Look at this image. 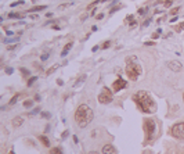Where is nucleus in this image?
Returning <instances> with one entry per match:
<instances>
[{"instance_id":"1","label":"nucleus","mask_w":184,"mask_h":154,"mask_svg":"<svg viewBox=\"0 0 184 154\" xmlns=\"http://www.w3.org/2000/svg\"><path fill=\"white\" fill-rule=\"evenodd\" d=\"M133 100L143 112H147V114L155 112V110H156L155 101L151 97V94L148 93V92H145V90H138L137 93H134Z\"/></svg>"},{"instance_id":"2","label":"nucleus","mask_w":184,"mask_h":154,"mask_svg":"<svg viewBox=\"0 0 184 154\" xmlns=\"http://www.w3.org/2000/svg\"><path fill=\"white\" fill-rule=\"evenodd\" d=\"M93 118H94V112L87 104H80L79 107L76 108L75 121L79 128H86L93 121Z\"/></svg>"},{"instance_id":"3","label":"nucleus","mask_w":184,"mask_h":154,"mask_svg":"<svg viewBox=\"0 0 184 154\" xmlns=\"http://www.w3.org/2000/svg\"><path fill=\"white\" fill-rule=\"evenodd\" d=\"M134 58H127V64H126V74L129 76V79L132 81H137L138 76L141 74V67L136 63H133Z\"/></svg>"},{"instance_id":"4","label":"nucleus","mask_w":184,"mask_h":154,"mask_svg":"<svg viewBox=\"0 0 184 154\" xmlns=\"http://www.w3.org/2000/svg\"><path fill=\"white\" fill-rule=\"evenodd\" d=\"M144 131H145V142H150V140L154 139V135H155L156 131L155 121L154 119H144Z\"/></svg>"},{"instance_id":"5","label":"nucleus","mask_w":184,"mask_h":154,"mask_svg":"<svg viewBox=\"0 0 184 154\" xmlns=\"http://www.w3.org/2000/svg\"><path fill=\"white\" fill-rule=\"evenodd\" d=\"M170 133L172 136H174L176 139L184 140V122H177L170 128Z\"/></svg>"},{"instance_id":"6","label":"nucleus","mask_w":184,"mask_h":154,"mask_svg":"<svg viewBox=\"0 0 184 154\" xmlns=\"http://www.w3.org/2000/svg\"><path fill=\"white\" fill-rule=\"evenodd\" d=\"M98 101L101 104H109L112 101V93L108 88H104L102 93L98 94Z\"/></svg>"},{"instance_id":"7","label":"nucleus","mask_w":184,"mask_h":154,"mask_svg":"<svg viewBox=\"0 0 184 154\" xmlns=\"http://www.w3.org/2000/svg\"><path fill=\"white\" fill-rule=\"evenodd\" d=\"M126 85H127L126 81L123 78H120V76H118V79H116L115 82H114V85H112V89H114V92H119V90L125 89Z\"/></svg>"},{"instance_id":"8","label":"nucleus","mask_w":184,"mask_h":154,"mask_svg":"<svg viewBox=\"0 0 184 154\" xmlns=\"http://www.w3.org/2000/svg\"><path fill=\"white\" fill-rule=\"evenodd\" d=\"M166 65L169 67V69H172V71H174V72H180L181 69H183V65H181V63H179V61H176V60L168 61V63H166Z\"/></svg>"},{"instance_id":"9","label":"nucleus","mask_w":184,"mask_h":154,"mask_svg":"<svg viewBox=\"0 0 184 154\" xmlns=\"http://www.w3.org/2000/svg\"><path fill=\"white\" fill-rule=\"evenodd\" d=\"M114 153H115V147L112 144H105L102 147V154H114Z\"/></svg>"},{"instance_id":"10","label":"nucleus","mask_w":184,"mask_h":154,"mask_svg":"<svg viewBox=\"0 0 184 154\" xmlns=\"http://www.w3.org/2000/svg\"><path fill=\"white\" fill-rule=\"evenodd\" d=\"M72 46H73L72 42H69V43H67V45H65V47L62 49V51H61V56H62V57H65V56L68 54V51L72 49Z\"/></svg>"},{"instance_id":"11","label":"nucleus","mask_w":184,"mask_h":154,"mask_svg":"<svg viewBox=\"0 0 184 154\" xmlns=\"http://www.w3.org/2000/svg\"><path fill=\"white\" fill-rule=\"evenodd\" d=\"M86 78H87L86 75H80L79 78H78V81H76V82L73 83V88H78V86H80L83 82H85V81H86Z\"/></svg>"},{"instance_id":"12","label":"nucleus","mask_w":184,"mask_h":154,"mask_svg":"<svg viewBox=\"0 0 184 154\" xmlns=\"http://www.w3.org/2000/svg\"><path fill=\"white\" fill-rule=\"evenodd\" d=\"M22 122H24L22 117H15V118L13 119V125H14V126H21Z\"/></svg>"},{"instance_id":"13","label":"nucleus","mask_w":184,"mask_h":154,"mask_svg":"<svg viewBox=\"0 0 184 154\" xmlns=\"http://www.w3.org/2000/svg\"><path fill=\"white\" fill-rule=\"evenodd\" d=\"M47 8V6H35V7H32V8H29V13H32V11H42V10H46Z\"/></svg>"},{"instance_id":"14","label":"nucleus","mask_w":184,"mask_h":154,"mask_svg":"<svg viewBox=\"0 0 184 154\" xmlns=\"http://www.w3.org/2000/svg\"><path fill=\"white\" fill-rule=\"evenodd\" d=\"M39 140H40V142H42V143H43L46 147H50V140L47 139L46 136H39Z\"/></svg>"},{"instance_id":"15","label":"nucleus","mask_w":184,"mask_h":154,"mask_svg":"<svg viewBox=\"0 0 184 154\" xmlns=\"http://www.w3.org/2000/svg\"><path fill=\"white\" fill-rule=\"evenodd\" d=\"M50 154H62V150L60 147H53L50 150Z\"/></svg>"},{"instance_id":"16","label":"nucleus","mask_w":184,"mask_h":154,"mask_svg":"<svg viewBox=\"0 0 184 154\" xmlns=\"http://www.w3.org/2000/svg\"><path fill=\"white\" fill-rule=\"evenodd\" d=\"M58 68V64H55V65H53V67H51V68H49L46 71V75H51V74H53V72L55 71V69Z\"/></svg>"},{"instance_id":"17","label":"nucleus","mask_w":184,"mask_h":154,"mask_svg":"<svg viewBox=\"0 0 184 154\" xmlns=\"http://www.w3.org/2000/svg\"><path fill=\"white\" fill-rule=\"evenodd\" d=\"M19 71H21V74H22V75H24V76H25V78H28V76L31 75V72H29V69H26V68H22V67H21V68H19Z\"/></svg>"},{"instance_id":"18","label":"nucleus","mask_w":184,"mask_h":154,"mask_svg":"<svg viewBox=\"0 0 184 154\" xmlns=\"http://www.w3.org/2000/svg\"><path fill=\"white\" fill-rule=\"evenodd\" d=\"M33 106V100H25L24 101V107L25 108H31Z\"/></svg>"},{"instance_id":"19","label":"nucleus","mask_w":184,"mask_h":154,"mask_svg":"<svg viewBox=\"0 0 184 154\" xmlns=\"http://www.w3.org/2000/svg\"><path fill=\"white\" fill-rule=\"evenodd\" d=\"M24 15L22 14H17V13H10L8 14V18H22Z\"/></svg>"},{"instance_id":"20","label":"nucleus","mask_w":184,"mask_h":154,"mask_svg":"<svg viewBox=\"0 0 184 154\" xmlns=\"http://www.w3.org/2000/svg\"><path fill=\"white\" fill-rule=\"evenodd\" d=\"M36 81H37V76H32V78H31V79L28 81V86H32L33 83L36 82Z\"/></svg>"},{"instance_id":"21","label":"nucleus","mask_w":184,"mask_h":154,"mask_svg":"<svg viewBox=\"0 0 184 154\" xmlns=\"http://www.w3.org/2000/svg\"><path fill=\"white\" fill-rule=\"evenodd\" d=\"M39 112H40V108L37 107V108H33L31 112H28V115H36V114H39Z\"/></svg>"},{"instance_id":"22","label":"nucleus","mask_w":184,"mask_h":154,"mask_svg":"<svg viewBox=\"0 0 184 154\" xmlns=\"http://www.w3.org/2000/svg\"><path fill=\"white\" fill-rule=\"evenodd\" d=\"M17 47H18V45H17V43H13V45H8L7 46V50H14Z\"/></svg>"},{"instance_id":"23","label":"nucleus","mask_w":184,"mask_h":154,"mask_svg":"<svg viewBox=\"0 0 184 154\" xmlns=\"http://www.w3.org/2000/svg\"><path fill=\"white\" fill-rule=\"evenodd\" d=\"M18 97H19V94H15V96H13V99L10 100V104H15V103H17Z\"/></svg>"},{"instance_id":"24","label":"nucleus","mask_w":184,"mask_h":154,"mask_svg":"<svg viewBox=\"0 0 184 154\" xmlns=\"http://www.w3.org/2000/svg\"><path fill=\"white\" fill-rule=\"evenodd\" d=\"M47 58H49V51H46V53H43L42 56H40V60L42 61H46Z\"/></svg>"},{"instance_id":"25","label":"nucleus","mask_w":184,"mask_h":154,"mask_svg":"<svg viewBox=\"0 0 184 154\" xmlns=\"http://www.w3.org/2000/svg\"><path fill=\"white\" fill-rule=\"evenodd\" d=\"M24 3H25L24 0H18V2H14V3H11L10 6H11V7H15V6H18V4H24Z\"/></svg>"},{"instance_id":"26","label":"nucleus","mask_w":184,"mask_h":154,"mask_svg":"<svg viewBox=\"0 0 184 154\" xmlns=\"http://www.w3.org/2000/svg\"><path fill=\"white\" fill-rule=\"evenodd\" d=\"M68 136H69V131H64V132H62V135H61V139L65 140Z\"/></svg>"},{"instance_id":"27","label":"nucleus","mask_w":184,"mask_h":154,"mask_svg":"<svg viewBox=\"0 0 184 154\" xmlns=\"http://www.w3.org/2000/svg\"><path fill=\"white\" fill-rule=\"evenodd\" d=\"M172 3H173V0H165V2H163V6H165V7H170Z\"/></svg>"},{"instance_id":"28","label":"nucleus","mask_w":184,"mask_h":154,"mask_svg":"<svg viewBox=\"0 0 184 154\" xmlns=\"http://www.w3.org/2000/svg\"><path fill=\"white\" fill-rule=\"evenodd\" d=\"M147 11H148V8L145 7V8H140V10H138L137 13H138L140 15H144V14H147Z\"/></svg>"},{"instance_id":"29","label":"nucleus","mask_w":184,"mask_h":154,"mask_svg":"<svg viewBox=\"0 0 184 154\" xmlns=\"http://www.w3.org/2000/svg\"><path fill=\"white\" fill-rule=\"evenodd\" d=\"M179 11H180V7H174L173 10L170 11V14H172V15H176L177 13H179Z\"/></svg>"},{"instance_id":"30","label":"nucleus","mask_w":184,"mask_h":154,"mask_svg":"<svg viewBox=\"0 0 184 154\" xmlns=\"http://www.w3.org/2000/svg\"><path fill=\"white\" fill-rule=\"evenodd\" d=\"M183 28H184V22H181L180 25H177L174 29H176V32H180V31H181V29H183Z\"/></svg>"},{"instance_id":"31","label":"nucleus","mask_w":184,"mask_h":154,"mask_svg":"<svg viewBox=\"0 0 184 154\" xmlns=\"http://www.w3.org/2000/svg\"><path fill=\"white\" fill-rule=\"evenodd\" d=\"M40 114H42V117H43V118H46V119H49L51 117L50 112H46V111H44V112H40Z\"/></svg>"},{"instance_id":"32","label":"nucleus","mask_w":184,"mask_h":154,"mask_svg":"<svg viewBox=\"0 0 184 154\" xmlns=\"http://www.w3.org/2000/svg\"><path fill=\"white\" fill-rule=\"evenodd\" d=\"M13 72H14V69H13V68H10V67H8V68H6V74H7V75H11Z\"/></svg>"},{"instance_id":"33","label":"nucleus","mask_w":184,"mask_h":154,"mask_svg":"<svg viewBox=\"0 0 184 154\" xmlns=\"http://www.w3.org/2000/svg\"><path fill=\"white\" fill-rule=\"evenodd\" d=\"M109 45H111V42H109V40H107V42H105L104 45H102V49H108Z\"/></svg>"},{"instance_id":"34","label":"nucleus","mask_w":184,"mask_h":154,"mask_svg":"<svg viewBox=\"0 0 184 154\" xmlns=\"http://www.w3.org/2000/svg\"><path fill=\"white\" fill-rule=\"evenodd\" d=\"M126 21H134V17H133V15H127V17H126Z\"/></svg>"},{"instance_id":"35","label":"nucleus","mask_w":184,"mask_h":154,"mask_svg":"<svg viewBox=\"0 0 184 154\" xmlns=\"http://www.w3.org/2000/svg\"><path fill=\"white\" fill-rule=\"evenodd\" d=\"M144 45H145V46H152V45H155V43H154V42L151 40V42H145Z\"/></svg>"},{"instance_id":"36","label":"nucleus","mask_w":184,"mask_h":154,"mask_svg":"<svg viewBox=\"0 0 184 154\" xmlns=\"http://www.w3.org/2000/svg\"><path fill=\"white\" fill-rule=\"evenodd\" d=\"M119 8H120V7H115V8H112V10L109 11V13H111V14H114V13H115V11H118V10H119Z\"/></svg>"},{"instance_id":"37","label":"nucleus","mask_w":184,"mask_h":154,"mask_svg":"<svg viewBox=\"0 0 184 154\" xmlns=\"http://www.w3.org/2000/svg\"><path fill=\"white\" fill-rule=\"evenodd\" d=\"M150 22H151V20H147V21L143 24V26H148V25H150Z\"/></svg>"},{"instance_id":"38","label":"nucleus","mask_w":184,"mask_h":154,"mask_svg":"<svg viewBox=\"0 0 184 154\" xmlns=\"http://www.w3.org/2000/svg\"><path fill=\"white\" fill-rule=\"evenodd\" d=\"M57 85H58V86H61V85H64V82H62L61 79H57Z\"/></svg>"},{"instance_id":"39","label":"nucleus","mask_w":184,"mask_h":154,"mask_svg":"<svg viewBox=\"0 0 184 154\" xmlns=\"http://www.w3.org/2000/svg\"><path fill=\"white\" fill-rule=\"evenodd\" d=\"M97 50H98V46H94L93 49H91V51H93V53H96V51H97Z\"/></svg>"},{"instance_id":"40","label":"nucleus","mask_w":184,"mask_h":154,"mask_svg":"<svg viewBox=\"0 0 184 154\" xmlns=\"http://www.w3.org/2000/svg\"><path fill=\"white\" fill-rule=\"evenodd\" d=\"M86 18H87V14H83L82 17H80V20H82V21H85V20H86Z\"/></svg>"},{"instance_id":"41","label":"nucleus","mask_w":184,"mask_h":154,"mask_svg":"<svg viewBox=\"0 0 184 154\" xmlns=\"http://www.w3.org/2000/svg\"><path fill=\"white\" fill-rule=\"evenodd\" d=\"M102 17H104V14H102V13H100V14H98V15H97V20H101V18H102Z\"/></svg>"},{"instance_id":"42","label":"nucleus","mask_w":184,"mask_h":154,"mask_svg":"<svg viewBox=\"0 0 184 154\" xmlns=\"http://www.w3.org/2000/svg\"><path fill=\"white\" fill-rule=\"evenodd\" d=\"M158 36H159V32H155V33H154V35H152V38H154V39H156Z\"/></svg>"},{"instance_id":"43","label":"nucleus","mask_w":184,"mask_h":154,"mask_svg":"<svg viewBox=\"0 0 184 154\" xmlns=\"http://www.w3.org/2000/svg\"><path fill=\"white\" fill-rule=\"evenodd\" d=\"M35 100H36V101H40V96H39V94H35Z\"/></svg>"},{"instance_id":"44","label":"nucleus","mask_w":184,"mask_h":154,"mask_svg":"<svg viewBox=\"0 0 184 154\" xmlns=\"http://www.w3.org/2000/svg\"><path fill=\"white\" fill-rule=\"evenodd\" d=\"M73 142H75V143H79V139H78L75 135H73Z\"/></svg>"},{"instance_id":"45","label":"nucleus","mask_w":184,"mask_h":154,"mask_svg":"<svg viewBox=\"0 0 184 154\" xmlns=\"http://www.w3.org/2000/svg\"><path fill=\"white\" fill-rule=\"evenodd\" d=\"M6 33H7V36H13V35H14V32H11V31H7Z\"/></svg>"},{"instance_id":"46","label":"nucleus","mask_w":184,"mask_h":154,"mask_svg":"<svg viewBox=\"0 0 184 154\" xmlns=\"http://www.w3.org/2000/svg\"><path fill=\"white\" fill-rule=\"evenodd\" d=\"M177 21V17H173L172 20H170V22H176Z\"/></svg>"},{"instance_id":"47","label":"nucleus","mask_w":184,"mask_h":154,"mask_svg":"<svg viewBox=\"0 0 184 154\" xmlns=\"http://www.w3.org/2000/svg\"><path fill=\"white\" fill-rule=\"evenodd\" d=\"M89 154H98V153H97V151H90Z\"/></svg>"},{"instance_id":"48","label":"nucleus","mask_w":184,"mask_h":154,"mask_svg":"<svg viewBox=\"0 0 184 154\" xmlns=\"http://www.w3.org/2000/svg\"><path fill=\"white\" fill-rule=\"evenodd\" d=\"M8 154H15V153H14L13 150H10V151H8Z\"/></svg>"},{"instance_id":"49","label":"nucleus","mask_w":184,"mask_h":154,"mask_svg":"<svg viewBox=\"0 0 184 154\" xmlns=\"http://www.w3.org/2000/svg\"><path fill=\"white\" fill-rule=\"evenodd\" d=\"M104 2H107V0H100V3H104Z\"/></svg>"},{"instance_id":"50","label":"nucleus","mask_w":184,"mask_h":154,"mask_svg":"<svg viewBox=\"0 0 184 154\" xmlns=\"http://www.w3.org/2000/svg\"><path fill=\"white\" fill-rule=\"evenodd\" d=\"M183 100H184V94H183Z\"/></svg>"},{"instance_id":"51","label":"nucleus","mask_w":184,"mask_h":154,"mask_svg":"<svg viewBox=\"0 0 184 154\" xmlns=\"http://www.w3.org/2000/svg\"><path fill=\"white\" fill-rule=\"evenodd\" d=\"M32 2H35V0H32Z\"/></svg>"}]
</instances>
